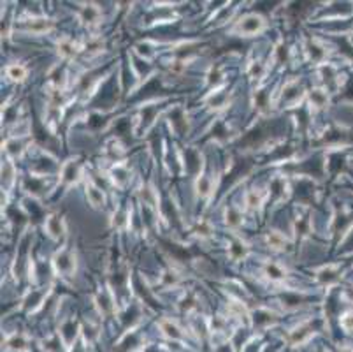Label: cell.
<instances>
[{
	"label": "cell",
	"instance_id": "cell-1",
	"mask_svg": "<svg viewBox=\"0 0 353 352\" xmlns=\"http://www.w3.org/2000/svg\"><path fill=\"white\" fill-rule=\"evenodd\" d=\"M262 26V20L257 16H248L244 20V23H241V32L244 34H253V32L260 30Z\"/></svg>",
	"mask_w": 353,
	"mask_h": 352
},
{
	"label": "cell",
	"instance_id": "cell-2",
	"mask_svg": "<svg viewBox=\"0 0 353 352\" xmlns=\"http://www.w3.org/2000/svg\"><path fill=\"white\" fill-rule=\"evenodd\" d=\"M28 28L32 32H46L51 28V23L48 20H32V23H28Z\"/></svg>",
	"mask_w": 353,
	"mask_h": 352
},
{
	"label": "cell",
	"instance_id": "cell-3",
	"mask_svg": "<svg viewBox=\"0 0 353 352\" xmlns=\"http://www.w3.org/2000/svg\"><path fill=\"white\" fill-rule=\"evenodd\" d=\"M7 74H9V78H13V79H18V81H21V79H25V76H26V70L23 69V67H20V66H11L7 69Z\"/></svg>",
	"mask_w": 353,
	"mask_h": 352
},
{
	"label": "cell",
	"instance_id": "cell-4",
	"mask_svg": "<svg viewBox=\"0 0 353 352\" xmlns=\"http://www.w3.org/2000/svg\"><path fill=\"white\" fill-rule=\"evenodd\" d=\"M88 198H90V201H92L93 204H102V202H104V196H102V192H99V189H95V187H88Z\"/></svg>",
	"mask_w": 353,
	"mask_h": 352
},
{
	"label": "cell",
	"instance_id": "cell-5",
	"mask_svg": "<svg viewBox=\"0 0 353 352\" xmlns=\"http://www.w3.org/2000/svg\"><path fill=\"white\" fill-rule=\"evenodd\" d=\"M269 245L272 246V248H276V250H281V248H285V240L279 236V234L270 233L269 234Z\"/></svg>",
	"mask_w": 353,
	"mask_h": 352
},
{
	"label": "cell",
	"instance_id": "cell-6",
	"mask_svg": "<svg viewBox=\"0 0 353 352\" xmlns=\"http://www.w3.org/2000/svg\"><path fill=\"white\" fill-rule=\"evenodd\" d=\"M60 53L63 55V57H72V55L76 53L74 44L69 43V41H62L60 43Z\"/></svg>",
	"mask_w": 353,
	"mask_h": 352
},
{
	"label": "cell",
	"instance_id": "cell-7",
	"mask_svg": "<svg viewBox=\"0 0 353 352\" xmlns=\"http://www.w3.org/2000/svg\"><path fill=\"white\" fill-rule=\"evenodd\" d=\"M48 229L49 233H51V236H58V234L62 233L60 222L57 220V217H51V219L48 220Z\"/></svg>",
	"mask_w": 353,
	"mask_h": 352
},
{
	"label": "cell",
	"instance_id": "cell-8",
	"mask_svg": "<svg viewBox=\"0 0 353 352\" xmlns=\"http://www.w3.org/2000/svg\"><path fill=\"white\" fill-rule=\"evenodd\" d=\"M162 328H164V330H166V333L169 334V336H174V338H178V336H179V333H178V328H176V326L169 324V322H164V324H162Z\"/></svg>",
	"mask_w": 353,
	"mask_h": 352
},
{
	"label": "cell",
	"instance_id": "cell-9",
	"mask_svg": "<svg viewBox=\"0 0 353 352\" xmlns=\"http://www.w3.org/2000/svg\"><path fill=\"white\" fill-rule=\"evenodd\" d=\"M341 324H343V328H345V330L353 331V313H346V315L343 317Z\"/></svg>",
	"mask_w": 353,
	"mask_h": 352
},
{
	"label": "cell",
	"instance_id": "cell-10",
	"mask_svg": "<svg viewBox=\"0 0 353 352\" xmlns=\"http://www.w3.org/2000/svg\"><path fill=\"white\" fill-rule=\"evenodd\" d=\"M260 204V198H258L257 194H248V206L249 208H255V206H258Z\"/></svg>",
	"mask_w": 353,
	"mask_h": 352
},
{
	"label": "cell",
	"instance_id": "cell-11",
	"mask_svg": "<svg viewBox=\"0 0 353 352\" xmlns=\"http://www.w3.org/2000/svg\"><path fill=\"white\" fill-rule=\"evenodd\" d=\"M267 273H269V277H272V278H281V275H283V271L278 269L276 266H269V268H267Z\"/></svg>",
	"mask_w": 353,
	"mask_h": 352
}]
</instances>
